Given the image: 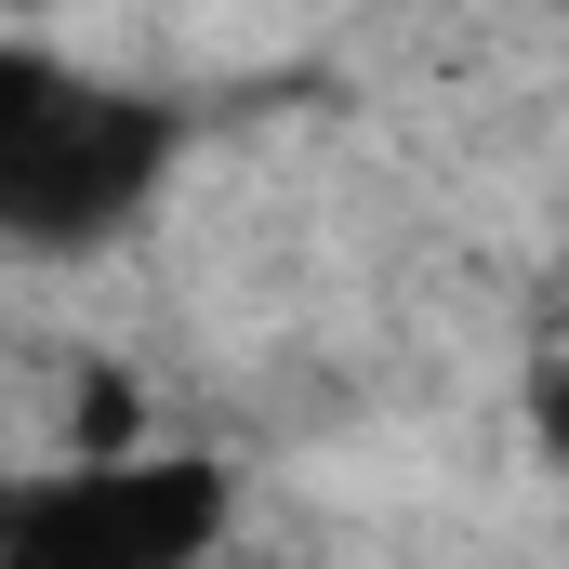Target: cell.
Instances as JSON below:
<instances>
[{"instance_id": "1", "label": "cell", "mask_w": 569, "mask_h": 569, "mask_svg": "<svg viewBox=\"0 0 569 569\" xmlns=\"http://www.w3.org/2000/svg\"><path fill=\"white\" fill-rule=\"evenodd\" d=\"M186 120L159 93H107V80H67L53 53H0V226L27 252H93L120 239L159 172H172Z\"/></svg>"}, {"instance_id": "2", "label": "cell", "mask_w": 569, "mask_h": 569, "mask_svg": "<svg viewBox=\"0 0 569 569\" xmlns=\"http://www.w3.org/2000/svg\"><path fill=\"white\" fill-rule=\"evenodd\" d=\"M226 530V463H67L0 490V569H199Z\"/></svg>"}, {"instance_id": "3", "label": "cell", "mask_w": 569, "mask_h": 569, "mask_svg": "<svg viewBox=\"0 0 569 569\" xmlns=\"http://www.w3.org/2000/svg\"><path fill=\"white\" fill-rule=\"evenodd\" d=\"M67 425H80V463H133L146 385H133V371H80V398H67Z\"/></svg>"}, {"instance_id": "4", "label": "cell", "mask_w": 569, "mask_h": 569, "mask_svg": "<svg viewBox=\"0 0 569 569\" xmlns=\"http://www.w3.org/2000/svg\"><path fill=\"white\" fill-rule=\"evenodd\" d=\"M530 425L557 437V463H569V358H557V371H543V398H530Z\"/></svg>"}]
</instances>
